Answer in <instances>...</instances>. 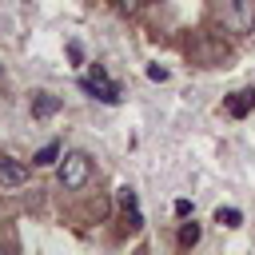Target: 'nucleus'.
<instances>
[{"label": "nucleus", "instance_id": "1", "mask_svg": "<svg viewBox=\"0 0 255 255\" xmlns=\"http://www.w3.org/2000/svg\"><path fill=\"white\" fill-rule=\"evenodd\" d=\"M219 24L235 36H247L255 28V0H219Z\"/></svg>", "mask_w": 255, "mask_h": 255}, {"label": "nucleus", "instance_id": "2", "mask_svg": "<svg viewBox=\"0 0 255 255\" xmlns=\"http://www.w3.org/2000/svg\"><path fill=\"white\" fill-rule=\"evenodd\" d=\"M88 179H92V159L84 151H68L60 159V187L64 191H84Z\"/></svg>", "mask_w": 255, "mask_h": 255}, {"label": "nucleus", "instance_id": "3", "mask_svg": "<svg viewBox=\"0 0 255 255\" xmlns=\"http://www.w3.org/2000/svg\"><path fill=\"white\" fill-rule=\"evenodd\" d=\"M80 88H84L88 96L104 100V104H116V100H120V84H116V80H112V76H108L100 64H96V68H92V72L80 80Z\"/></svg>", "mask_w": 255, "mask_h": 255}, {"label": "nucleus", "instance_id": "4", "mask_svg": "<svg viewBox=\"0 0 255 255\" xmlns=\"http://www.w3.org/2000/svg\"><path fill=\"white\" fill-rule=\"evenodd\" d=\"M251 108H255V88H239V92H231V96L223 100V112H227L231 120H243Z\"/></svg>", "mask_w": 255, "mask_h": 255}, {"label": "nucleus", "instance_id": "5", "mask_svg": "<svg viewBox=\"0 0 255 255\" xmlns=\"http://www.w3.org/2000/svg\"><path fill=\"white\" fill-rule=\"evenodd\" d=\"M28 183V167L12 155H0V187H24Z\"/></svg>", "mask_w": 255, "mask_h": 255}, {"label": "nucleus", "instance_id": "6", "mask_svg": "<svg viewBox=\"0 0 255 255\" xmlns=\"http://www.w3.org/2000/svg\"><path fill=\"white\" fill-rule=\"evenodd\" d=\"M60 112V100L56 96H48V92H36L32 96V116L36 120H48V116H56Z\"/></svg>", "mask_w": 255, "mask_h": 255}, {"label": "nucleus", "instance_id": "7", "mask_svg": "<svg viewBox=\"0 0 255 255\" xmlns=\"http://www.w3.org/2000/svg\"><path fill=\"white\" fill-rule=\"evenodd\" d=\"M199 235H203V227L191 219V223H179V235H175V243H179V247H195V243H199Z\"/></svg>", "mask_w": 255, "mask_h": 255}, {"label": "nucleus", "instance_id": "8", "mask_svg": "<svg viewBox=\"0 0 255 255\" xmlns=\"http://www.w3.org/2000/svg\"><path fill=\"white\" fill-rule=\"evenodd\" d=\"M215 223H219V227H239V223H243V211H239V207H219V211H215Z\"/></svg>", "mask_w": 255, "mask_h": 255}, {"label": "nucleus", "instance_id": "9", "mask_svg": "<svg viewBox=\"0 0 255 255\" xmlns=\"http://www.w3.org/2000/svg\"><path fill=\"white\" fill-rule=\"evenodd\" d=\"M56 155H60V143H56V139H52V143H44V147H40V151H36V155H32V163H40V167H44V163H52V159H56Z\"/></svg>", "mask_w": 255, "mask_h": 255}, {"label": "nucleus", "instance_id": "10", "mask_svg": "<svg viewBox=\"0 0 255 255\" xmlns=\"http://www.w3.org/2000/svg\"><path fill=\"white\" fill-rule=\"evenodd\" d=\"M147 76H151V80H167V68H159V64H151V68H147Z\"/></svg>", "mask_w": 255, "mask_h": 255}, {"label": "nucleus", "instance_id": "11", "mask_svg": "<svg viewBox=\"0 0 255 255\" xmlns=\"http://www.w3.org/2000/svg\"><path fill=\"white\" fill-rule=\"evenodd\" d=\"M175 215H191V199H175Z\"/></svg>", "mask_w": 255, "mask_h": 255}]
</instances>
